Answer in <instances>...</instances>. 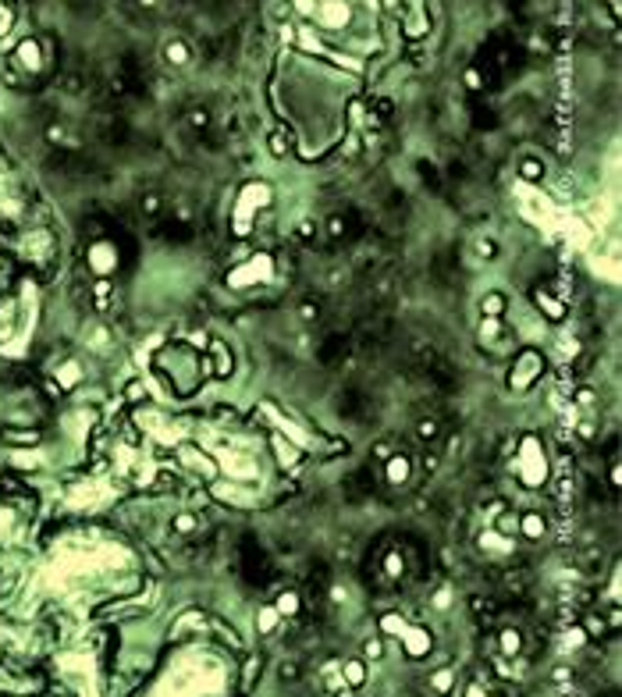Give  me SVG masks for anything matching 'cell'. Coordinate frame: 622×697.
Instances as JSON below:
<instances>
[{
    "label": "cell",
    "mask_w": 622,
    "mask_h": 697,
    "mask_svg": "<svg viewBox=\"0 0 622 697\" xmlns=\"http://www.w3.org/2000/svg\"><path fill=\"white\" fill-rule=\"evenodd\" d=\"M338 413H342L345 420L366 423V420L373 416V402H370V395H366V392H359V388H345V392H342V399H338Z\"/></svg>",
    "instance_id": "cell-1"
},
{
    "label": "cell",
    "mask_w": 622,
    "mask_h": 697,
    "mask_svg": "<svg viewBox=\"0 0 622 697\" xmlns=\"http://www.w3.org/2000/svg\"><path fill=\"white\" fill-rule=\"evenodd\" d=\"M153 239H164V242H175V246H185V242H192L196 239V232H192V225H185V221H167V225H160L157 232H153Z\"/></svg>",
    "instance_id": "cell-2"
},
{
    "label": "cell",
    "mask_w": 622,
    "mask_h": 697,
    "mask_svg": "<svg viewBox=\"0 0 622 697\" xmlns=\"http://www.w3.org/2000/svg\"><path fill=\"white\" fill-rule=\"evenodd\" d=\"M345 352H349V338H345V335H331V338L317 349V359L331 366V363H338V359H345Z\"/></svg>",
    "instance_id": "cell-3"
},
{
    "label": "cell",
    "mask_w": 622,
    "mask_h": 697,
    "mask_svg": "<svg viewBox=\"0 0 622 697\" xmlns=\"http://www.w3.org/2000/svg\"><path fill=\"white\" fill-rule=\"evenodd\" d=\"M100 139H103L107 146H114V150H118V146H125V142L132 139V135H128V121H121V118L107 121V125H103V132H100Z\"/></svg>",
    "instance_id": "cell-4"
},
{
    "label": "cell",
    "mask_w": 622,
    "mask_h": 697,
    "mask_svg": "<svg viewBox=\"0 0 622 697\" xmlns=\"http://www.w3.org/2000/svg\"><path fill=\"white\" fill-rule=\"evenodd\" d=\"M164 61L167 65H189L192 61V46L185 39H167L164 43Z\"/></svg>",
    "instance_id": "cell-5"
},
{
    "label": "cell",
    "mask_w": 622,
    "mask_h": 697,
    "mask_svg": "<svg viewBox=\"0 0 622 697\" xmlns=\"http://www.w3.org/2000/svg\"><path fill=\"white\" fill-rule=\"evenodd\" d=\"M409 18H406V32L416 39V36H423L427 32V11H423V0H409Z\"/></svg>",
    "instance_id": "cell-6"
},
{
    "label": "cell",
    "mask_w": 622,
    "mask_h": 697,
    "mask_svg": "<svg viewBox=\"0 0 622 697\" xmlns=\"http://www.w3.org/2000/svg\"><path fill=\"white\" fill-rule=\"evenodd\" d=\"M242 559H246V573H249V580H256V573H263V569H267V559H263V552H260L253 541H246Z\"/></svg>",
    "instance_id": "cell-7"
},
{
    "label": "cell",
    "mask_w": 622,
    "mask_h": 697,
    "mask_svg": "<svg viewBox=\"0 0 622 697\" xmlns=\"http://www.w3.org/2000/svg\"><path fill=\"white\" fill-rule=\"evenodd\" d=\"M18 61H25V68H39V43L36 39H25L18 46Z\"/></svg>",
    "instance_id": "cell-8"
},
{
    "label": "cell",
    "mask_w": 622,
    "mask_h": 697,
    "mask_svg": "<svg viewBox=\"0 0 622 697\" xmlns=\"http://www.w3.org/2000/svg\"><path fill=\"white\" fill-rule=\"evenodd\" d=\"M185 121H189V128H196V132H206V128H210V111H206V107H192Z\"/></svg>",
    "instance_id": "cell-9"
},
{
    "label": "cell",
    "mask_w": 622,
    "mask_h": 697,
    "mask_svg": "<svg viewBox=\"0 0 622 697\" xmlns=\"http://www.w3.org/2000/svg\"><path fill=\"white\" fill-rule=\"evenodd\" d=\"M520 175L527 178V182H537V178H544V168H541V160H534V157H527L523 164H520Z\"/></svg>",
    "instance_id": "cell-10"
},
{
    "label": "cell",
    "mask_w": 622,
    "mask_h": 697,
    "mask_svg": "<svg viewBox=\"0 0 622 697\" xmlns=\"http://www.w3.org/2000/svg\"><path fill=\"white\" fill-rule=\"evenodd\" d=\"M327 232H331V239H345V232H349V218H345V213H334V218L327 221Z\"/></svg>",
    "instance_id": "cell-11"
},
{
    "label": "cell",
    "mask_w": 622,
    "mask_h": 697,
    "mask_svg": "<svg viewBox=\"0 0 622 697\" xmlns=\"http://www.w3.org/2000/svg\"><path fill=\"white\" fill-rule=\"evenodd\" d=\"M160 206H164V199H160L157 192H150V196H143V199H139V210L146 213V218H157Z\"/></svg>",
    "instance_id": "cell-12"
},
{
    "label": "cell",
    "mask_w": 622,
    "mask_h": 697,
    "mask_svg": "<svg viewBox=\"0 0 622 697\" xmlns=\"http://www.w3.org/2000/svg\"><path fill=\"white\" fill-rule=\"evenodd\" d=\"M416 434H420V442H437V434H441V427H437V420H420V427H416Z\"/></svg>",
    "instance_id": "cell-13"
},
{
    "label": "cell",
    "mask_w": 622,
    "mask_h": 697,
    "mask_svg": "<svg viewBox=\"0 0 622 697\" xmlns=\"http://www.w3.org/2000/svg\"><path fill=\"white\" fill-rule=\"evenodd\" d=\"M480 310L487 313V317H498L501 310H505V296H498V292H491L484 303H480Z\"/></svg>",
    "instance_id": "cell-14"
},
{
    "label": "cell",
    "mask_w": 622,
    "mask_h": 697,
    "mask_svg": "<svg viewBox=\"0 0 622 697\" xmlns=\"http://www.w3.org/2000/svg\"><path fill=\"white\" fill-rule=\"evenodd\" d=\"M420 175H423V182L430 185V189H441V175H437V168H430V164H423V160H420Z\"/></svg>",
    "instance_id": "cell-15"
},
{
    "label": "cell",
    "mask_w": 622,
    "mask_h": 697,
    "mask_svg": "<svg viewBox=\"0 0 622 697\" xmlns=\"http://www.w3.org/2000/svg\"><path fill=\"white\" fill-rule=\"evenodd\" d=\"M270 153H274V157H285V153H289L285 135H270Z\"/></svg>",
    "instance_id": "cell-16"
},
{
    "label": "cell",
    "mask_w": 622,
    "mask_h": 697,
    "mask_svg": "<svg viewBox=\"0 0 622 697\" xmlns=\"http://www.w3.org/2000/svg\"><path fill=\"white\" fill-rule=\"evenodd\" d=\"M498 530H501V533H512V530H520V519H516V516H501Z\"/></svg>",
    "instance_id": "cell-17"
},
{
    "label": "cell",
    "mask_w": 622,
    "mask_h": 697,
    "mask_svg": "<svg viewBox=\"0 0 622 697\" xmlns=\"http://www.w3.org/2000/svg\"><path fill=\"white\" fill-rule=\"evenodd\" d=\"M477 253H480V256H494V242H491V239H480V242H477Z\"/></svg>",
    "instance_id": "cell-18"
},
{
    "label": "cell",
    "mask_w": 622,
    "mask_h": 697,
    "mask_svg": "<svg viewBox=\"0 0 622 697\" xmlns=\"http://www.w3.org/2000/svg\"><path fill=\"white\" fill-rule=\"evenodd\" d=\"M313 317H320V306L317 303H303V320H313Z\"/></svg>",
    "instance_id": "cell-19"
},
{
    "label": "cell",
    "mask_w": 622,
    "mask_h": 697,
    "mask_svg": "<svg viewBox=\"0 0 622 697\" xmlns=\"http://www.w3.org/2000/svg\"><path fill=\"white\" fill-rule=\"evenodd\" d=\"M8 25H11V11L0 8V32H8Z\"/></svg>",
    "instance_id": "cell-20"
},
{
    "label": "cell",
    "mask_w": 622,
    "mask_h": 697,
    "mask_svg": "<svg viewBox=\"0 0 622 697\" xmlns=\"http://www.w3.org/2000/svg\"><path fill=\"white\" fill-rule=\"evenodd\" d=\"M366 655H370V658H377V655H381V644H377V640H370V644H366Z\"/></svg>",
    "instance_id": "cell-21"
},
{
    "label": "cell",
    "mask_w": 622,
    "mask_h": 697,
    "mask_svg": "<svg viewBox=\"0 0 622 697\" xmlns=\"http://www.w3.org/2000/svg\"><path fill=\"white\" fill-rule=\"evenodd\" d=\"M135 4H139V8H157L160 0H135Z\"/></svg>",
    "instance_id": "cell-22"
}]
</instances>
